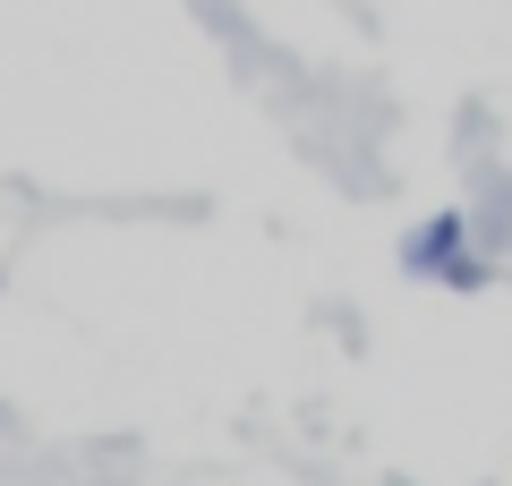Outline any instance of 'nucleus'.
I'll list each match as a JSON object with an SVG mask.
<instances>
[{"instance_id": "f257e3e1", "label": "nucleus", "mask_w": 512, "mask_h": 486, "mask_svg": "<svg viewBox=\"0 0 512 486\" xmlns=\"http://www.w3.org/2000/svg\"><path fill=\"white\" fill-rule=\"evenodd\" d=\"M402 265L419 273V282H453V290H478V282H487V265L470 256V214H461V205L427 214L419 231L402 239Z\"/></svg>"}]
</instances>
